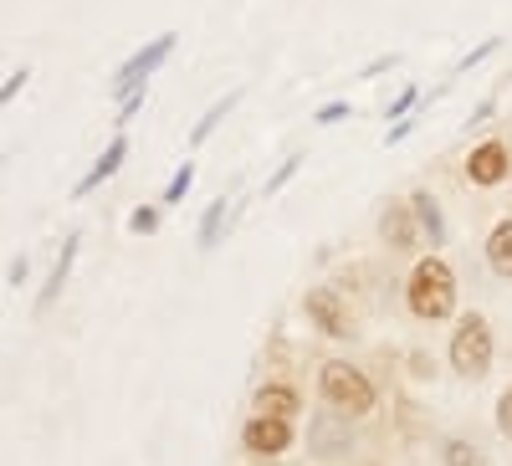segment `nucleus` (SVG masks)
<instances>
[{
    "mask_svg": "<svg viewBox=\"0 0 512 466\" xmlns=\"http://www.w3.org/2000/svg\"><path fill=\"white\" fill-rule=\"evenodd\" d=\"M405 298H410V313H415L420 323L451 318V313H456V272H451L441 257H420L415 272H410Z\"/></svg>",
    "mask_w": 512,
    "mask_h": 466,
    "instance_id": "nucleus-1",
    "label": "nucleus"
},
{
    "mask_svg": "<svg viewBox=\"0 0 512 466\" xmlns=\"http://www.w3.org/2000/svg\"><path fill=\"white\" fill-rule=\"evenodd\" d=\"M318 395H323V405L328 410H338V415H349V420H359V415H369L374 410V385H369V374L364 369H354V364H344V359H328L323 369H318Z\"/></svg>",
    "mask_w": 512,
    "mask_h": 466,
    "instance_id": "nucleus-2",
    "label": "nucleus"
},
{
    "mask_svg": "<svg viewBox=\"0 0 512 466\" xmlns=\"http://www.w3.org/2000/svg\"><path fill=\"white\" fill-rule=\"evenodd\" d=\"M492 354H497L492 323H487L482 313H466V318L456 323V333H451V369H456L461 379H482V374L492 369Z\"/></svg>",
    "mask_w": 512,
    "mask_h": 466,
    "instance_id": "nucleus-3",
    "label": "nucleus"
},
{
    "mask_svg": "<svg viewBox=\"0 0 512 466\" xmlns=\"http://www.w3.org/2000/svg\"><path fill=\"white\" fill-rule=\"evenodd\" d=\"M175 41H180L175 31H159V36L149 41V47H144V52H134V57H128V62L113 72V98H118V103H128L134 93H144V82H149V77H154V72L169 62V52H175Z\"/></svg>",
    "mask_w": 512,
    "mask_h": 466,
    "instance_id": "nucleus-4",
    "label": "nucleus"
},
{
    "mask_svg": "<svg viewBox=\"0 0 512 466\" xmlns=\"http://www.w3.org/2000/svg\"><path fill=\"white\" fill-rule=\"evenodd\" d=\"M308 451L318 461H338V456H349L354 451V426H349V415H338V410H318L308 420Z\"/></svg>",
    "mask_w": 512,
    "mask_h": 466,
    "instance_id": "nucleus-5",
    "label": "nucleus"
},
{
    "mask_svg": "<svg viewBox=\"0 0 512 466\" xmlns=\"http://www.w3.org/2000/svg\"><path fill=\"white\" fill-rule=\"evenodd\" d=\"M303 308H308V318H313L318 333H328V338H354V313H349V303L338 298L333 287H313L308 298H303Z\"/></svg>",
    "mask_w": 512,
    "mask_h": 466,
    "instance_id": "nucleus-6",
    "label": "nucleus"
},
{
    "mask_svg": "<svg viewBox=\"0 0 512 466\" xmlns=\"http://www.w3.org/2000/svg\"><path fill=\"white\" fill-rule=\"evenodd\" d=\"M241 446H246V456H282L292 446V420L251 415L246 426H241Z\"/></svg>",
    "mask_w": 512,
    "mask_h": 466,
    "instance_id": "nucleus-7",
    "label": "nucleus"
},
{
    "mask_svg": "<svg viewBox=\"0 0 512 466\" xmlns=\"http://www.w3.org/2000/svg\"><path fill=\"white\" fill-rule=\"evenodd\" d=\"M379 241L390 251H415L420 246V221H415L410 200H390L379 210Z\"/></svg>",
    "mask_w": 512,
    "mask_h": 466,
    "instance_id": "nucleus-8",
    "label": "nucleus"
},
{
    "mask_svg": "<svg viewBox=\"0 0 512 466\" xmlns=\"http://www.w3.org/2000/svg\"><path fill=\"white\" fill-rule=\"evenodd\" d=\"M507 169H512L507 144H502V139H487V144H477V149H472V159H466V180L482 185V190H492V185H502V180H507Z\"/></svg>",
    "mask_w": 512,
    "mask_h": 466,
    "instance_id": "nucleus-9",
    "label": "nucleus"
},
{
    "mask_svg": "<svg viewBox=\"0 0 512 466\" xmlns=\"http://www.w3.org/2000/svg\"><path fill=\"white\" fill-rule=\"evenodd\" d=\"M123 159H128V139H123V134H113V139H108V149L98 154V164L77 180V190H72V195H93L103 180H113V175H118V164H123Z\"/></svg>",
    "mask_w": 512,
    "mask_h": 466,
    "instance_id": "nucleus-10",
    "label": "nucleus"
},
{
    "mask_svg": "<svg viewBox=\"0 0 512 466\" xmlns=\"http://www.w3.org/2000/svg\"><path fill=\"white\" fill-rule=\"evenodd\" d=\"M77 246H82V236L72 231V236L62 241V257H57V267H52L47 287H41V298H36V313H47V308L62 298V287H67V277H72V262H77Z\"/></svg>",
    "mask_w": 512,
    "mask_h": 466,
    "instance_id": "nucleus-11",
    "label": "nucleus"
},
{
    "mask_svg": "<svg viewBox=\"0 0 512 466\" xmlns=\"http://www.w3.org/2000/svg\"><path fill=\"white\" fill-rule=\"evenodd\" d=\"M251 410H256V415H277V420H292L297 410H303V400H297V390H292V385H267V390H256Z\"/></svg>",
    "mask_w": 512,
    "mask_h": 466,
    "instance_id": "nucleus-12",
    "label": "nucleus"
},
{
    "mask_svg": "<svg viewBox=\"0 0 512 466\" xmlns=\"http://www.w3.org/2000/svg\"><path fill=\"white\" fill-rule=\"evenodd\" d=\"M410 210H415V221H420V236H431V246L446 241V221H441V200L431 190H415L410 195Z\"/></svg>",
    "mask_w": 512,
    "mask_h": 466,
    "instance_id": "nucleus-13",
    "label": "nucleus"
},
{
    "mask_svg": "<svg viewBox=\"0 0 512 466\" xmlns=\"http://www.w3.org/2000/svg\"><path fill=\"white\" fill-rule=\"evenodd\" d=\"M487 267H492L497 277L512 282V216L497 221V226L487 231Z\"/></svg>",
    "mask_w": 512,
    "mask_h": 466,
    "instance_id": "nucleus-14",
    "label": "nucleus"
},
{
    "mask_svg": "<svg viewBox=\"0 0 512 466\" xmlns=\"http://www.w3.org/2000/svg\"><path fill=\"white\" fill-rule=\"evenodd\" d=\"M236 103H241V88H236V93H226V98H216V103H210V108H205V118H200L195 129H190V144H205V139H210V134H216L221 123H226V113H231Z\"/></svg>",
    "mask_w": 512,
    "mask_h": 466,
    "instance_id": "nucleus-15",
    "label": "nucleus"
},
{
    "mask_svg": "<svg viewBox=\"0 0 512 466\" xmlns=\"http://www.w3.org/2000/svg\"><path fill=\"white\" fill-rule=\"evenodd\" d=\"M441 466H487V456H482V446L451 436V441H441Z\"/></svg>",
    "mask_w": 512,
    "mask_h": 466,
    "instance_id": "nucleus-16",
    "label": "nucleus"
},
{
    "mask_svg": "<svg viewBox=\"0 0 512 466\" xmlns=\"http://www.w3.org/2000/svg\"><path fill=\"white\" fill-rule=\"evenodd\" d=\"M226 216H231V205H226V195L205 205V221H200V251H210V246L221 241V226H226Z\"/></svg>",
    "mask_w": 512,
    "mask_h": 466,
    "instance_id": "nucleus-17",
    "label": "nucleus"
},
{
    "mask_svg": "<svg viewBox=\"0 0 512 466\" xmlns=\"http://www.w3.org/2000/svg\"><path fill=\"white\" fill-rule=\"evenodd\" d=\"M190 185H195V164L185 159V164L175 169V180L164 185V205H175V200H185V190H190Z\"/></svg>",
    "mask_w": 512,
    "mask_h": 466,
    "instance_id": "nucleus-18",
    "label": "nucleus"
},
{
    "mask_svg": "<svg viewBox=\"0 0 512 466\" xmlns=\"http://www.w3.org/2000/svg\"><path fill=\"white\" fill-rule=\"evenodd\" d=\"M297 169H303V154H287V159L277 164V175H272V180L262 185V195H277V190H282V185H287V180L297 175Z\"/></svg>",
    "mask_w": 512,
    "mask_h": 466,
    "instance_id": "nucleus-19",
    "label": "nucleus"
},
{
    "mask_svg": "<svg viewBox=\"0 0 512 466\" xmlns=\"http://www.w3.org/2000/svg\"><path fill=\"white\" fill-rule=\"evenodd\" d=\"M497 47H502V36H487L482 47H472V52H466V57L456 62V72H472V67H477V62H487V57H492Z\"/></svg>",
    "mask_w": 512,
    "mask_h": 466,
    "instance_id": "nucleus-20",
    "label": "nucleus"
},
{
    "mask_svg": "<svg viewBox=\"0 0 512 466\" xmlns=\"http://www.w3.org/2000/svg\"><path fill=\"white\" fill-rule=\"evenodd\" d=\"M128 231H134V236H149V231H159V210H154V205H139L134 216H128Z\"/></svg>",
    "mask_w": 512,
    "mask_h": 466,
    "instance_id": "nucleus-21",
    "label": "nucleus"
},
{
    "mask_svg": "<svg viewBox=\"0 0 512 466\" xmlns=\"http://www.w3.org/2000/svg\"><path fill=\"white\" fill-rule=\"evenodd\" d=\"M497 431H502V436L512 441V385H507V390L497 395Z\"/></svg>",
    "mask_w": 512,
    "mask_h": 466,
    "instance_id": "nucleus-22",
    "label": "nucleus"
},
{
    "mask_svg": "<svg viewBox=\"0 0 512 466\" xmlns=\"http://www.w3.org/2000/svg\"><path fill=\"white\" fill-rule=\"evenodd\" d=\"M26 82H31V67H21V72H11L6 82H0V103H11L21 88H26Z\"/></svg>",
    "mask_w": 512,
    "mask_h": 466,
    "instance_id": "nucleus-23",
    "label": "nucleus"
},
{
    "mask_svg": "<svg viewBox=\"0 0 512 466\" xmlns=\"http://www.w3.org/2000/svg\"><path fill=\"white\" fill-rule=\"evenodd\" d=\"M410 108H415V88H405V93H400V98L390 103V123H400V118H405Z\"/></svg>",
    "mask_w": 512,
    "mask_h": 466,
    "instance_id": "nucleus-24",
    "label": "nucleus"
},
{
    "mask_svg": "<svg viewBox=\"0 0 512 466\" xmlns=\"http://www.w3.org/2000/svg\"><path fill=\"white\" fill-rule=\"evenodd\" d=\"M144 108V93H134V98H128V103H118V129H123V123H134V113Z\"/></svg>",
    "mask_w": 512,
    "mask_h": 466,
    "instance_id": "nucleus-25",
    "label": "nucleus"
},
{
    "mask_svg": "<svg viewBox=\"0 0 512 466\" xmlns=\"http://www.w3.org/2000/svg\"><path fill=\"white\" fill-rule=\"evenodd\" d=\"M349 113V103H323L318 113H313V123H333V118H344Z\"/></svg>",
    "mask_w": 512,
    "mask_h": 466,
    "instance_id": "nucleus-26",
    "label": "nucleus"
},
{
    "mask_svg": "<svg viewBox=\"0 0 512 466\" xmlns=\"http://www.w3.org/2000/svg\"><path fill=\"white\" fill-rule=\"evenodd\" d=\"M21 282H26V257L11 262V287H21Z\"/></svg>",
    "mask_w": 512,
    "mask_h": 466,
    "instance_id": "nucleus-27",
    "label": "nucleus"
},
{
    "mask_svg": "<svg viewBox=\"0 0 512 466\" xmlns=\"http://www.w3.org/2000/svg\"><path fill=\"white\" fill-rule=\"evenodd\" d=\"M364 466H379V461H364Z\"/></svg>",
    "mask_w": 512,
    "mask_h": 466,
    "instance_id": "nucleus-28",
    "label": "nucleus"
}]
</instances>
